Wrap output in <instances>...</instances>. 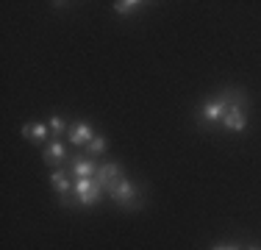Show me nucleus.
<instances>
[{
    "mask_svg": "<svg viewBox=\"0 0 261 250\" xmlns=\"http://www.w3.org/2000/svg\"><path fill=\"white\" fill-rule=\"evenodd\" d=\"M64 159H67V147L61 145V142H50V145L45 147V161L50 167H59Z\"/></svg>",
    "mask_w": 261,
    "mask_h": 250,
    "instance_id": "nucleus-9",
    "label": "nucleus"
},
{
    "mask_svg": "<svg viewBox=\"0 0 261 250\" xmlns=\"http://www.w3.org/2000/svg\"><path fill=\"white\" fill-rule=\"evenodd\" d=\"M70 167H72V175H75V178H95L97 175V164H95L92 156H75Z\"/></svg>",
    "mask_w": 261,
    "mask_h": 250,
    "instance_id": "nucleus-5",
    "label": "nucleus"
},
{
    "mask_svg": "<svg viewBox=\"0 0 261 250\" xmlns=\"http://www.w3.org/2000/svg\"><path fill=\"white\" fill-rule=\"evenodd\" d=\"M92 139H95V131H92L89 122H75V125L70 128V142H72L75 147H86Z\"/></svg>",
    "mask_w": 261,
    "mask_h": 250,
    "instance_id": "nucleus-6",
    "label": "nucleus"
},
{
    "mask_svg": "<svg viewBox=\"0 0 261 250\" xmlns=\"http://www.w3.org/2000/svg\"><path fill=\"white\" fill-rule=\"evenodd\" d=\"M222 125H225L228 131H245V125H247L245 106H228L225 117H222Z\"/></svg>",
    "mask_w": 261,
    "mask_h": 250,
    "instance_id": "nucleus-4",
    "label": "nucleus"
},
{
    "mask_svg": "<svg viewBox=\"0 0 261 250\" xmlns=\"http://www.w3.org/2000/svg\"><path fill=\"white\" fill-rule=\"evenodd\" d=\"M47 128H50V136H53V139H59V136L67 131V122H64V117H50V122H47Z\"/></svg>",
    "mask_w": 261,
    "mask_h": 250,
    "instance_id": "nucleus-12",
    "label": "nucleus"
},
{
    "mask_svg": "<svg viewBox=\"0 0 261 250\" xmlns=\"http://www.w3.org/2000/svg\"><path fill=\"white\" fill-rule=\"evenodd\" d=\"M50 181H53V189L59 192L61 197H67L72 192V184H70V178L64 175V170H53V175H50Z\"/></svg>",
    "mask_w": 261,
    "mask_h": 250,
    "instance_id": "nucleus-10",
    "label": "nucleus"
},
{
    "mask_svg": "<svg viewBox=\"0 0 261 250\" xmlns=\"http://www.w3.org/2000/svg\"><path fill=\"white\" fill-rule=\"evenodd\" d=\"M100 184L95 178H75L72 181V195L81 206H95L100 200Z\"/></svg>",
    "mask_w": 261,
    "mask_h": 250,
    "instance_id": "nucleus-2",
    "label": "nucleus"
},
{
    "mask_svg": "<svg viewBox=\"0 0 261 250\" xmlns=\"http://www.w3.org/2000/svg\"><path fill=\"white\" fill-rule=\"evenodd\" d=\"M95 181L100 184V189L109 192L111 186L117 184V181H122V170H120V164H114V161H106L103 167H97V175H95Z\"/></svg>",
    "mask_w": 261,
    "mask_h": 250,
    "instance_id": "nucleus-3",
    "label": "nucleus"
},
{
    "mask_svg": "<svg viewBox=\"0 0 261 250\" xmlns=\"http://www.w3.org/2000/svg\"><path fill=\"white\" fill-rule=\"evenodd\" d=\"M22 136H28V139L34 142V145H42V142L53 139V136H50V128H47V125H42V122L25 125V128H22Z\"/></svg>",
    "mask_w": 261,
    "mask_h": 250,
    "instance_id": "nucleus-8",
    "label": "nucleus"
},
{
    "mask_svg": "<svg viewBox=\"0 0 261 250\" xmlns=\"http://www.w3.org/2000/svg\"><path fill=\"white\" fill-rule=\"evenodd\" d=\"M106 147H109V142H106V136L95 134V139H92L89 145H86V156H92V159H95V156H100Z\"/></svg>",
    "mask_w": 261,
    "mask_h": 250,
    "instance_id": "nucleus-11",
    "label": "nucleus"
},
{
    "mask_svg": "<svg viewBox=\"0 0 261 250\" xmlns=\"http://www.w3.org/2000/svg\"><path fill=\"white\" fill-rule=\"evenodd\" d=\"M225 111H228V103H225L222 97L208 100V103L203 106V122H222Z\"/></svg>",
    "mask_w": 261,
    "mask_h": 250,
    "instance_id": "nucleus-7",
    "label": "nucleus"
},
{
    "mask_svg": "<svg viewBox=\"0 0 261 250\" xmlns=\"http://www.w3.org/2000/svg\"><path fill=\"white\" fill-rule=\"evenodd\" d=\"M247 250H261V247H258V245H250V247H247Z\"/></svg>",
    "mask_w": 261,
    "mask_h": 250,
    "instance_id": "nucleus-15",
    "label": "nucleus"
},
{
    "mask_svg": "<svg viewBox=\"0 0 261 250\" xmlns=\"http://www.w3.org/2000/svg\"><path fill=\"white\" fill-rule=\"evenodd\" d=\"M139 6L142 3H136V0H120V3H114V11L117 14H134Z\"/></svg>",
    "mask_w": 261,
    "mask_h": 250,
    "instance_id": "nucleus-13",
    "label": "nucleus"
},
{
    "mask_svg": "<svg viewBox=\"0 0 261 250\" xmlns=\"http://www.w3.org/2000/svg\"><path fill=\"white\" fill-rule=\"evenodd\" d=\"M109 195H111V200H117L120 206H125V209H139V203H142L139 186H136L134 181H128V178L117 181V184L109 189Z\"/></svg>",
    "mask_w": 261,
    "mask_h": 250,
    "instance_id": "nucleus-1",
    "label": "nucleus"
},
{
    "mask_svg": "<svg viewBox=\"0 0 261 250\" xmlns=\"http://www.w3.org/2000/svg\"><path fill=\"white\" fill-rule=\"evenodd\" d=\"M211 250H239L236 245H217V247H211Z\"/></svg>",
    "mask_w": 261,
    "mask_h": 250,
    "instance_id": "nucleus-14",
    "label": "nucleus"
}]
</instances>
